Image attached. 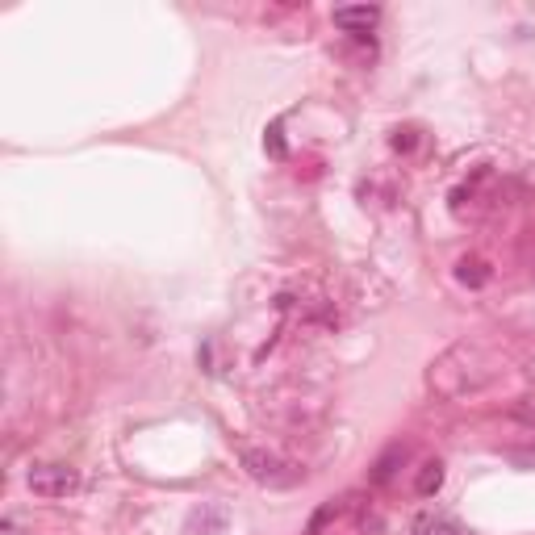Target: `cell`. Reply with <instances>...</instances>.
Here are the masks:
<instances>
[{
	"mask_svg": "<svg viewBox=\"0 0 535 535\" xmlns=\"http://www.w3.org/2000/svg\"><path fill=\"white\" fill-rule=\"evenodd\" d=\"M402 456H406V448H389V452L377 460V469H372V481H377V485L389 481V477H393V460H402Z\"/></svg>",
	"mask_w": 535,
	"mask_h": 535,
	"instance_id": "5b68a950",
	"label": "cell"
},
{
	"mask_svg": "<svg viewBox=\"0 0 535 535\" xmlns=\"http://www.w3.org/2000/svg\"><path fill=\"white\" fill-rule=\"evenodd\" d=\"M377 21H381V9H377V5L335 9V26L347 30V34H368V30H377Z\"/></svg>",
	"mask_w": 535,
	"mask_h": 535,
	"instance_id": "3957f363",
	"label": "cell"
},
{
	"mask_svg": "<svg viewBox=\"0 0 535 535\" xmlns=\"http://www.w3.org/2000/svg\"><path fill=\"white\" fill-rule=\"evenodd\" d=\"M410 535H460V531L452 523H444V519H423Z\"/></svg>",
	"mask_w": 535,
	"mask_h": 535,
	"instance_id": "8992f818",
	"label": "cell"
},
{
	"mask_svg": "<svg viewBox=\"0 0 535 535\" xmlns=\"http://www.w3.org/2000/svg\"><path fill=\"white\" fill-rule=\"evenodd\" d=\"M76 485H80V477H76V469H67V464H38L30 473V490L42 498H63V494H72Z\"/></svg>",
	"mask_w": 535,
	"mask_h": 535,
	"instance_id": "7a4b0ae2",
	"label": "cell"
},
{
	"mask_svg": "<svg viewBox=\"0 0 535 535\" xmlns=\"http://www.w3.org/2000/svg\"><path fill=\"white\" fill-rule=\"evenodd\" d=\"M331 515H335V502H327V506H322V510H318V515L310 519V535H318L322 527H327V523H331Z\"/></svg>",
	"mask_w": 535,
	"mask_h": 535,
	"instance_id": "52a82bcc",
	"label": "cell"
},
{
	"mask_svg": "<svg viewBox=\"0 0 535 535\" xmlns=\"http://www.w3.org/2000/svg\"><path fill=\"white\" fill-rule=\"evenodd\" d=\"M439 485H444V464H439V460H427L423 469H418V481H414V490L423 494V498H431V494L439 490Z\"/></svg>",
	"mask_w": 535,
	"mask_h": 535,
	"instance_id": "277c9868",
	"label": "cell"
},
{
	"mask_svg": "<svg viewBox=\"0 0 535 535\" xmlns=\"http://www.w3.org/2000/svg\"><path fill=\"white\" fill-rule=\"evenodd\" d=\"M243 469L255 477V481H264V485H293L301 473L293 469V464H285L281 456H272V452H243Z\"/></svg>",
	"mask_w": 535,
	"mask_h": 535,
	"instance_id": "6da1fadb",
	"label": "cell"
}]
</instances>
